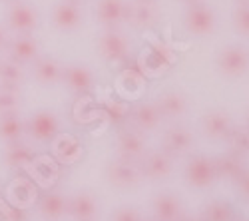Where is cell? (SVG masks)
Masks as SVG:
<instances>
[{"label":"cell","mask_w":249,"mask_h":221,"mask_svg":"<svg viewBox=\"0 0 249 221\" xmlns=\"http://www.w3.org/2000/svg\"><path fill=\"white\" fill-rule=\"evenodd\" d=\"M22 108V90L20 88H0V116L20 112Z\"/></svg>","instance_id":"4316f807"},{"label":"cell","mask_w":249,"mask_h":221,"mask_svg":"<svg viewBox=\"0 0 249 221\" xmlns=\"http://www.w3.org/2000/svg\"><path fill=\"white\" fill-rule=\"evenodd\" d=\"M128 0H96L94 18L104 28H118L126 22Z\"/></svg>","instance_id":"4fadbf2b"},{"label":"cell","mask_w":249,"mask_h":221,"mask_svg":"<svg viewBox=\"0 0 249 221\" xmlns=\"http://www.w3.org/2000/svg\"><path fill=\"white\" fill-rule=\"evenodd\" d=\"M203 221H233V207L225 199H215L203 209Z\"/></svg>","instance_id":"484cf974"},{"label":"cell","mask_w":249,"mask_h":221,"mask_svg":"<svg viewBox=\"0 0 249 221\" xmlns=\"http://www.w3.org/2000/svg\"><path fill=\"white\" fill-rule=\"evenodd\" d=\"M183 28L190 36L196 38H207L212 36L217 28V14L212 6L203 2H192L183 14Z\"/></svg>","instance_id":"6da1fadb"},{"label":"cell","mask_w":249,"mask_h":221,"mask_svg":"<svg viewBox=\"0 0 249 221\" xmlns=\"http://www.w3.org/2000/svg\"><path fill=\"white\" fill-rule=\"evenodd\" d=\"M106 177L112 186H116L120 189H132L142 184L143 173H142V168L138 162L118 157L114 162H110V166L106 170Z\"/></svg>","instance_id":"8992f818"},{"label":"cell","mask_w":249,"mask_h":221,"mask_svg":"<svg viewBox=\"0 0 249 221\" xmlns=\"http://www.w3.org/2000/svg\"><path fill=\"white\" fill-rule=\"evenodd\" d=\"M4 26L12 34H32L40 26V12L28 2L16 0L8 4L6 16H4Z\"/></svg>","instance_id":"277c9868"},{"label":"cell","mask_w":249,"mask_h":221,"mask_svg":"<svg viewBox=\"0 0 249 221\" xmlns=\"http://www.w3.org/2000/svg\"><path fill=\"white\" fill-rule=\"evenodd\" d=\"M52 26L60 32H76L82 24H84V12L78 2L72 0H60V2L52 8L50 14Z\"/></svg>","instance_id":"9c48e42d"},{"label":"cell","mask_w":249,"mask_h":221,"mask_svg":"<svg viewBox=\"0 0 249 221\" xmlns=\"http://www.w3.org/2000/svg\"><path fill=\"white\" fill-rule=\"evenodd\" d=\"M181 2H188V4H192V2H197V0H181Z\"/></svg>","instance_id":"e575fe53"},{"label":"cell","mask_w":249,"mask_h":221,"mask_svg":"<svg viewBox=\"0 0 249 221\" xmlns=\"http://www.w3.org/2000/svg\"><path fill=\"white\" fill-rule=\"evenodd\" d=\"M178 221H201V219H197V217H194V215H188V217H183V215H181Z\"/></svg>","instance_id":"d6a6232c"},{"label":"cell","mask_w":249,"mask_h":221,"mask_svg":"<svg viewBox=\"0 0 249 221\" xmlns=\"http://www.w3.org/2000/svg\"><path fill=\"white\" fill-rule=\"evenodd\" d=\"M132 124L138 132H154L161 124V116L154 102H138L132 108Z\"/></svg>","instance_id":"44dd1931"},{"label":"cell","mask_w":249,"mask_h":221,"mask_svg":"<svg viewBox=\"0 0 249 221\" xmlns=\"http://www.w3.org/2000/svg\"><path fill=\"white\" fill-rule=\"evenodd\" d=\"M110 221H142V215L134 205H122L112 213Z\"/></svg>","instance_id":"f546056e"},{"label":"cell","mask_w":249,"mask_h":221,"mask_svg":"<svg viewBox=\"0 0 249 221\" xmlns=\"http://www.w3.org/2000/svg\"><path fill=\"white\" fill-rule=\"evenodd\" d=\"M72 2H78L80 4V2H86V0H72Z\"/></svg>","instance_id":"d590c367"},{"label":"cell","mask_w":249,"mask_h":221,"mask_svg":"<svg viewBox=\"0 0 249 221\" xmlns=\"http://www.w3.org/2000/svg\"><path fill=\"white\" fill-rule=\"evenodd\" d=\"M130 48H132V40L122 30V26L104 28L96 40V50L106 62H122L130 54Z\"/></svg>","instance_id":"3957f363"},{"label":"cell","mask_w":249,"mask_h":221,"mask_svg":"<svg viewBox=\"0 0 249 221\" xmlns=\"http://www.w3.org/2000/svg\"><path fill=\"white\" fill-rule=\"evenodd\" d=\"M231 139V144H233V148H237V150H247V132H245V128L243 130H235V128H231V132H230V136H227Z\"/></svg>","instance_id":"4dcf8cb0"},{"label":"cell","mask_w":249,"mask_h":221,"mask_svg":"<svg viewBox=\"0 0 249 221\" xmlns=\"http://www.w3.org/2000/svg\"><path fill=\"white\" fill-rule=\"evenodd\" d=\"M34 155H36V152L22 137L4 144V164L12 170H20V168L30 166V162H34Z\"/></svg>","instance_id":"7402d4cb"},{"label":"cell","mask_w":249,"mask_h":221,"mask_svg":"<svg viewBox=\"0 0 249 221\" xmlns=\"http://www.w3.org/2000/svg\"><path fill=\"white\" fill-rule=\"evenodd\" d=\"M235 2H247V0H235Z\"/></svg>","instance_id":"8d00e7d4"},{"label":"cell","mask_w":249,"mask_h":221,"mask_svg":"<svg viewBox=\"0 0 249 221\" xmlns=\"http://www.w3.org/2000/svg\"><path fill=\"white\" fill-rule=\"evenodd\" d=\"M64 86L74 94H84L94 86V72L88 68V64L72 62L62 68V80Z\"/></svg>","instance_id":"9a60e30c"},{"label":"cell","mask_w":249,"mask_h":221,"mask_svg":"<svg viewBox=\"0 0 249 221\" xmlns=\"http://www.w3.org/2000/svg\"><path fill=\"white\" fill-rule=\"evenodd\" d=\"M20 137H24V118L20 116V112L0 116V142L8 144Z\"/></svg>","instance_id":"d4e9b609"},{"label":"cell","mask_w":249,"mask_h":221,"mask_svg":"<svg viewBox=\"0 0 249 221\" xmlns=\"http://www.w3.org/2000/svg\"><path fill=\"white\" fill-rule=\"evenodd\" d=\"M231 24L235 34H239L241 38H247L249 34V6L247 2H237L233 14H231Z\"/></svg>","instance_id":"83f0119b"},{"label":"cell","mask_w":249,"mask_h":221,"mask_svg":"<svg viewBox=\"0 0 249 221\" xmlns=\"http://www.w3.org/2000/svg\"><path fill=\"white\" fill-rule=\"evenodd\" d=\"M154 221H158V219H154Z\"/></svg>","instance_id":"f35d334b"},{"label":"cell","mask_w":249,"mask_h":221,"mask_svg":"<svg viewBox=\"0 0 249 221\" xmlns=\"http://www.w3.org/2000/svg\"><path fill=\"white\" fill-rule=\"evenodd\" d=\"M0 2H4V4H10V2H16V0H0Z\"/></svg>","instance_id":"836d02e7"},{"label":"cell","mask_w":249,"mask_h":221,"mask_svg":"<svg viewBox=\"0 0 249 221\" xmlns=\"http://www.w3.org/2000/svg\"><path fill=\"white\" fill-rule=\"evenodd\" d=\"M215 179H217L215 159L207 157V155H194L188 159V164H185V182L192 187L205 189V187H210Z\"/></svg>","instance_id":"52a82bcc"},{"label":"cell","mask_w":249,"mask_h":221,"mask_svg":"<svg viewBox=\"0 0 249 221\" xmlns=\"http://www.w3.org/2000/svg\"><path fill=\"white\" fill-rule=\"evenodd\" d=\"M36 211L44 221H60L68 215V195L60 189H52L38 199Z\"/></svg>","instance_id":"5bb4252c"},{"label":"cell","mask_w":249,"mask_h":221,"mask_svg":"<svg viewBox=\"0 0 249 221\" xmlns=\"http://www.w3.org/2000/svg\"><path fill=\"white\" fill-rule=\"evenodd\" d=\"M233 128V122L225 110H210L201 118V132L210 139H225Z\"/></svg>","instance_id":"ac0fdd59"},{"label":"cell","mask_w":249,"mask_h":221,"mask_svg":"<svg viewBox=\"0 0 249 221\" xmlns=\"http://www.w3.org/2000/svg\"><path fill=\"white\" fill-rule=\"evenodd\" d=\"M98 209L100 202L90 189H78L74 195H68V215L74 221H94Z\"/></svg>","instance_id":"8fae6325"},{"label":"cell","mask_w":249,"mask_h":221,"mask_svg":"<svg viewBox=\"0 0 249 221\" xmlns=\"http://www.w3.org/2000/svg\"><path fill=\"white\" fill-rule=\"evenodd\" d=\"M160 18V6L156 0H128L126 4V22L132 28L146 30L152 28Z\"/></svg>","instance_id":"ba28073f"},{"label":"cell","mask_w":249,"mask_h":221,"mask_svg":"<svg viewBox=\"0 0 249 221\" xmlns=\"http://www.w3.org/2000/svg\"><path fill=\"white\" fill-rule=\"evenodd\" d=\"M156 108L160 112L161 118H168V119H178L181 116H185L190 108V100L185 94L178 92V90H168L156 98Z\"/></svg>","instance_id":"2e32d148"},{"label":"cell","mask_w":249,"mask_h":221,"mask_svg":"<svg viewBox=\"0 0 249 221\" xmlns=\"http://www.w3.org/2000/svg\"><path fill=\"white\" fill-rule=\"evenodd\" d=\"M30 66H32V76L36 80V84L44 88L56 86L62 80V68L64 66L52 56H38Z\"/></svg>","instance_id":"e0dca14e"},{"label":"cell","mask_w":249,"mask_h":221,"mask_svg":"<svg viewBox=\"0 0 249 221\" xmlns=\"http://www.w3.org/2000/svg\"><path fill=\"white\" fill-rule=\"evenodd\" d=\"M140 168L143 177L148 179H165L170 177L174 171V157L163 152V150H156V152H148L140 159Z\"/></svg>","instance_id":"7c38bea8"},{"label":"cell","mask_w":249,"mask_h":221,"mask_svg":"<svg viewBox=\"0 0 249 221\" xmlns=\"http://www.w3.org/2000/svg\"><path fill=\"white\" fill-rule=\"evenodd\" d=\"M26 66L14 62V60L6 58L0 60V88H20L22 90L24 80H26Z\"/></svg>","instance_id":"cb8c5ba5"},{"label":"cell","mask_w":249,"mask_h":221,"mask_svg":"<svg viewBox=\"0 0 249 221\" xmlns=\"http://www.w3.org/2000/svg\"><path fill=\"white\" fill-rule=\"evenodd\" d=\"M194 146V134L185 126H172L163 134V152L170 155H183Z\"/></svg>","instance_id":"d6986e66"},{"label":"cell","mask_w":249,"mask_h":221,"mask_svg":"<svg viewBox=\"0 0 249 221\" xmlns=\"http://www.w3.org/2000/svg\"><path fill=\"white\" fill-rule=\"evenodd\" d=\"M215 171H217V175L235 179V175L241 171V166L235 157H221L215 162Z\"/></svg>","instance_id":"f1b7e54d"},{"label":"cell","mask_w":249,"mask_h":221,"mask_svg":"<svg viewBox=\"0 0 249 221\" xmlns=\"http://www.w3.org/2000/svg\"><path fill=\"white\" fill-rule=\"evenodd\" d=\"M0 191H2V187H0Z\"/></svg>","instance_id":"74e56055"},{"label":"cell","mask_w":249,"mask_h":221,"mask_svg":"<svg viewBox=\"0 0 249 221\" xmlns=\"http://www.w3.org/2000/svg\"><path fill=\"white\" fill-rule=\"evenodd\" d=\"M58 132H60V122L54 110L40 108L32 112L28 119H24V136H28L38 144L54 142Z\"/></svg>","instance_id":"7a4b0ae2"},{"label":"cell","mask_w":249,"mask_h":221,"mask_svg":"<svg viewBox=\"0 0 249 221\" xmlns=\"http://www.w3.org/2000/svg\"><path fill=\"white\" fill-rule=\"evenodd\" d=\"M8 38H10V32H8V28H6L2 22H0V52H4V50H6Z\"/></svg>","instance_id":"1f68e13d"},{"label":"cell","mask_w":249,"mask_h":221,"mask_svg":"<svg viewBox=\"0 0 249 221\" xmlns=\"http://www.w3.org/2000/svg\"><path fill=\"white\" fill-rule=\"evenodd\" d=\"M215 66L223 78L237 80L247 74L249 66V56H247V46L245 44H230L219 50Z\"/></svg>","instance_id":"5b68a950"},{"label":"cell","mask_w":249,"mask_h":221,"mask_svg":"<svg viewBox=\"0 0 249 221\" xmlns=\"http://www.w3.org/2000/svg\"><path fill=\"white\" fill-rule=\"evenodd\" d=\"M154 215L158 221H178L183 213L181 199L174 193H160L154 199Z\"/></svg>","instance_id":"603a6c76"},{"label":"cell","mask_w":249,"mask_h":221,"mask_svg":"<svg viewBox=\"0 0 249 221\" xmlns=\"http://www.w3.org/2000/svg\"><path fill=\"white\" fill-rule=\"evenodd\" d=\"M6 52H8V58L14 60V62L22 66H30L40 56V42L32 34H10Z\"/></svg>","instance_id":"30bf717a"},{"label":"cell","mask_w":249,"mask_h":221,"mask_svg":"<svg viewBox=\"0 0 249 221\" xmlns=\"http://www.w3.org/2000/svg\"><path fill=\"white\" fill-rule=\"evenodd\" d=\"M118 153L124 159H132V162H138L148 153V146L143 142V137L140 132L136 130H126L122 132L118 137Z\"/></svg>","instance_id":"ffe728a7"}]
</instances>
